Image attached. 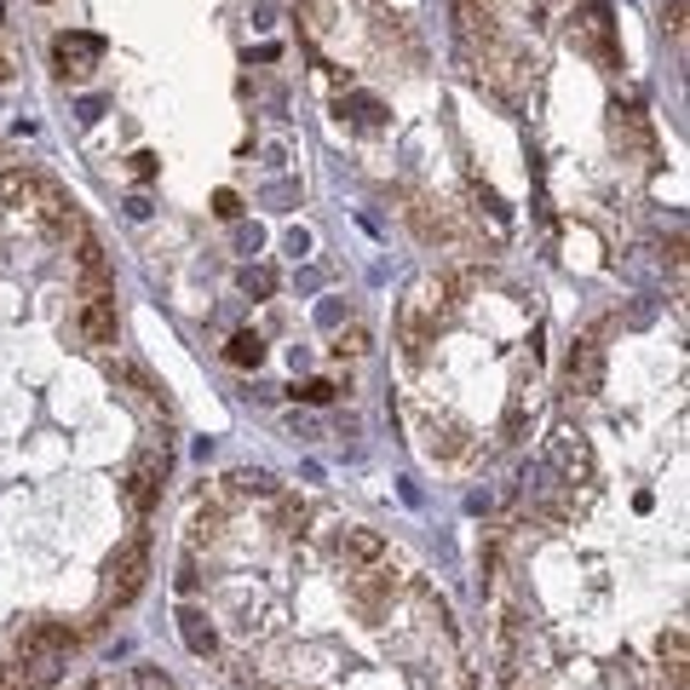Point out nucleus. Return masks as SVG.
Here are the masks:
<instances>
[{
  "label": "nucleus",
  "mask_w": 690,
  "mask_h": 690,
  "mask_svg": "<svg viewBox=\"0 0 690 690\" xmlns=\"http://www.w3.org/2000/svg\"><path fill=\"white\" fill-rule=\"evenodd\" d=\"M214 214H219V219H236V214H241V196H236V190H214Z\"/></svg>",
  "instance_id": "7c9ffc66"
},
{
  "label": "nucleus",
  "mask_w": 690,
  "mask_h": 690,
  "mask_svg": "<svg viewBox=\"0 0 690 690\" xmlns=\"http://www.w3.org/2000/svg\"><path fill=\"white\" fill-rule=\"evenodd\" d=\"M103 575H110V586H103V604H110V610H121V604H132L138 593H145V581H150V546H145V535L121 541Z\"/></svg>",
  "instance_id": "f257e3e1"
},
{
  "label": "nucleus",
  "mask_w": 690,
  "mask_h": 690,
  "mask_svg": "<svg viewBox=\"0 0 690 690\" xmlns=\"http://www.w3.org/2000/svg\"><path fill=\"white\" fill-rule=\"evenodd\" d=\"M132 179H138V185H150V179H156V156H150V150H138V156H132Z\"/></svg>",
  "instance_id": "2f4dec72"
},
{
  "label": "nucleus",
  "mask_w": 690,
  "mask_h": 690,
  "mask_svg": "<svg viewBox=\"0 0 690 690\" xmlns=\"http://www.w3.org/2000/svg\"><path fill=\"white\" fill-rule=\"evenodd\" d=\"M570 483L552 472L546 461H530L524 466V501H530V518H541V524H564V512H570Z\"/></svg>",
  "instance_id": "39448f33"
},
{
  "label": "nucleus",
  "mask_w": 690,
  "mask_h": 690,
  "mask_svg": "<svg viewBox=\"0 0 690 690\" xmlns=\"http://www.w3.org/2000/svg\"><path fill=\"white\" fill-rule=\"evenodd\" d=\"M76 628H69V621H29V628L18 633V650H76Z\"/></svg>",
  "instance_id": "9b49d317"
},
{
  "label": "nucleus",
  "mask_w": 690,
  "mask_h": 690,
  "mask_svg": "<svg viewBox=\"0 0 690 690\" xmlns=\"http://www.w3.org/2000/svg\"><path fill=\"white\" fill-rule=\"evenodd\" d=\"M662 23H668L673 34L684 29V0H662Z\"/></svg>",
  "instance_id": "72a5a7b5"
},
{
  "label": "nucleus",
  "mask_w": 690,
  "mask_h": 690,
  "mask_svg": "<svg viewBox=\"0 0 690 690\" xmlns=\"http://www.w3.org/2000/svg\"><path fill=\"white\" fill-rule=\"evenodd\" d=\"M41 7H47V0H41Z\"/></svg>",
  "instance_id": "ea45409f"
},
{
  "label": "nucleus",
  "mask_w": 690,
  "mask_h": 690,
  "mask_svg": "<svg viewBox=\"0 0 690 690\" xmlns=\"http://www.w3.org/2000/svg\"><path fill=\"white\" fill-rule=\"evenodd\" d=\"M299 7H305L310 29H328V23H334V0H299Z\"/></svg>",
  "instance_id": "bb28decb"
},
{
  "label": "nucleus",
  "mask_w": 690,
  "mask_h": 690,
  "mask_svg": "<svg viewBox=\"0 0 690 690\" xmlns=\"http://www.w3.org/2000/svg\"><path fill=\"white\" fill-rule=\"evenodd\" d=\"M34 219H41V230L52 236V241H81L87 236V219H81V207H76V196H69L63 185H52V179H41L34 185Z\"/></svg>",
  "instance_id": "f03ea898"
},
{
  "label": "nucleus",
  "mask_w": 690,
  "mask_h": 690,
  "mask_svg": "<svg viewBox=\"0 0 690 690\" xmlns=\"http://www.w3.org/2000/svg\"><path fill=\"white\" fill-rule=\"evenodd\" d=\"M52 63L63 81H87L92 69L103 63V34H87V29H63L52 41Z\"/></svg>",
  "instance_id": "0eeeda50"
},
{
  "label": "nucleus",
  "mask_w": 690,
  "mask_h": 690,
  "mask_svg": "<svg viewBox=\"0 0 690 690\" xmlns=\"http://www.w3.org/2000/svg\"><path fill=\"white\" fill-rule=\"evenodd\" d=\"M161 483H167V455H138L121 477V501L132 518H150L156 501H161Z\"/></svg>",
  "instance_id": "423d86ee"
},
{
  "label": "nucleus",
  "mask_w": 690,
  "mask_h": 690,
  "mask_svg": "<svg viewBox=\"0 0 690 690\" xmlns=\"http://www.w3.org/2000/svg\"><path fill=\"white\" fill-rule=\"evenodd\" d=\"M426 448H432L437 461H461V455H472L466 432H461V426H448V421H426Z\"/></svg>",
  "instance_id": "4468645a"
},
{
  "label": "nucleus",
  "mask_w": 690,
  "mask_h": 690,
  "mask_svg": "<svg viewBox=\"0 0 690 690\" xmlns=\"http://www.w3.org/2000/svg\"><path fill=\"white\" fill-rule=\"evenodd\" d=\"M241 294L270 299V294H276V270H265V265H248V270H241Z\"/></svg>",
  "instance_id": "b1692460"
},
{
  "label": "nucleus",
  "mask_w": 690,
  "mask_h": 690,
  "mask_svg": "<svg viewBox=\"0 0 690 690\" xmlns=\"http://www.w3.org/2000/svg\"><path fill=\"white\" fill-rule=\"evenodd\" d=\"M288 254H310V236L305 230H288Z\"/></svg>",
  "instance_id": "e433bc0d"
},
{
  "label": "nucleus",
  "mask_w": 690,
  "mask_h": 690,
  "mask_svg": "<svg viewBox=\"0 0 690 690\" xmlns=\"http://www.w3.org/2000/svg\"><path fill=\"white\" fill-rule=\"evenodd\" d=\"M265 201L283 207V201H299V190H294V185H270V190H265Z\"/></svg>",
  "instance_id": "f704fd0d"
},
{
  "label": "nucleus",
  "mask_w": 690,
  "mask_h": 690,
  "mask_svg": "<svg viewBox=\"0 0 690 690\" xmlns=\"http://www.w3.org/2000/svg\"><path fill=\"white\" fill-rule=\"evenodd\" d=\"M604 334H610V323H593L575 339V352L564 363V392L570 397H593L604 386Z\"/></svg>",
  "instance_id": "7ed1b4c3"
},
{
  "label": "nucleus",
  "mask_w": 690,
  "mask_h": 690,
  "mask_svg": "<svg viewBox=\"0 0 690 690\" xmlns=\"http://www.w3.org/2000/svg\"><path fill=\"white\" fill-rule=\"evenodd\" d=\"M334 352H339V357H368V352H374V328H368V323H345V328L334 334Z\"/></svg>",
  "instance_id": "6ab92c4d"
},
{
  "label": "nucleus",
  "mask_w": 690,
  "mask_h": 690,
  "mask_svg": "<svg viewBox=\"0 0 690 690\" xmlns=\"http://www.w3.org/2000/svg\"><path fill=\"white\" fill-rule=\"evenodd\" d=\"M518 437H524V397L506 403V443H518Z\"/></svg>",
  "instance_id": "cd10ccee"
},
{
  "label": "nucleus",
  "mask_w": 690,
  "mask_h": 690,
  "mask_svg": "<svg viewBox=\"0 0 690 690\" xmlns=\"http://www.w3.org/2000/svg\"><path fill=\"white\" fill-rule=\"evenodd\" d=\"M116 328H121V317H116V299H87V305L76 310V334H81V345H92V352H103V345H116Z\"/></svg>",
  "instance_id": "9d476101"
},
{
  "label": "nucleus",
  "mask_w": 690,
  "mask_h": 690,
  "mask_svg": "<svg viewBox=\"0 0 690 690\" xmlns=\"http://www.w3.org/2000/svg\"><path fill=\"white\" fill-rule=\"evenodd\" d=\"M225 363H230V368H259V363H265V339H259L254 328L230 334V345H225Z\"/></svg>",
  "instance_id": "f3484780"
},
{
  "label": "nucleus",
  "mask_w": 690,
  "mask_h": 690,
  "mask_svg": "<svg viewBox=\"0 0 690 690\" xmlns=\"http://www.w3.org/2000/svg\"><path fill=\"white\" fill-rule=\"evenodd\" d=\"M276 530H283V535H299L305 530V506L294 495H276Z\"/></svg>",
  "instance_id": "5701e85b"
},
{
  "label": "nucleus",
  "mask_w": 690,
  "mask_h": 690,
  "mask_svg": "<svg viewBox=\"0 0 690 690\" xmlns=\"http://www.w3.org/2000/svg\"><path fill=\"white\" fill-rule=\"evenodd\" d=\"M236 248H241V254H259V248H265V230H259V225H241V230H236Z\"/></svg>",
  "instance_id": "c756f323"
},
{
  "label": "nucleus",
  "mask_w": 690,
  "mask_h": 690,
  "mask_svg": "<svg viewBox=\"0 0 690 690\" xmlns=\"http://www.w3.org/2000/svg\"><path fill=\"white\" fill-rule=\"evenodd\" d=\"M116 379H127V386H132L138 397H150V403L161 397V392H156V379H150L145 368H138V363H116Z\"/></svg>",
  "instance_id": "393cba45"
},
{
  "label": "nucleus",
  "mask_w": 690,
  "mask_h": 690,
  "mask_svg": "<svg viewBox=\"0 0 690 690\" xmlns=\"http://www.w3.org/2000/svg\"><path fill=\"white\" fill-rule=\"evenodd\" d=\"M179 639H185V650H196V655H219V633H214V621H207L201 610H179Z\"/></svg>",
  "instance_id": "f8f14e48"
},
{
  "label": "nucleus",
  "mask_w": 690,
  "mask_h": 690,
  "mask_svg": "<svg viewBox=\"0 0 690 690\" xmlns=\"http://www.w3.org/2000/svg\"><path fill=\"white\" fill-rule=\"evenodd\" d=\"M127 219H150V196H132L127 201Z\"/></svg>",
  "instance_id": "c9c22d12"
},
{
  "label": "nucleus",
  "mask_w": 690,
  "mask_h": 690,
  "mask_svg": "<svg viewBox=\"0 0 690 690\" xmlns=\"http://www.w3.org/2000/svg\"><path fill=\"white\" fill-rule=\"evenodd\" d=\"M219 535H225V506H196V518H190V546L219 541Z\"/></svg>",
  "instance_id": "412c9836"
},
{
  "label": "nucleus",
  "mask_w": 690,
  "mask_h": 690,
  "mask_svg": "<svg viewBox=\"0 0 690 690\" xmlns=\"http://www.w3.org/2000/svg\"><path fill=\"white\" fill-rule=\"evenodd\" d=\"M132 684H138V690H172V679H167L161 668H138V673H132Z\"/></svg>",
  "instance_id": "c85d7f7f"
},
{
  "label": "nucleus",
  "mask_w": 690,
  "mask_h": 690,
  "mask_svg": "<svg viewBox=\"0 0 690 690\" xmlns=\"http://www.w3.org/2000/svg\"><path fill=\"white\" fill-rule=\"evenodd\" d=\"M334 546H339L352 564H379V559H386V535H379V530H345Z\"/></svg>",
  "instance_id": "ddd939ff"
},
{
  "label": "nucleus",
  "mask_w": 690,
  "mask_h": 690,
  "mask_svg": "<svg viewBox=\"0 0 690 690\" xmlns=\"http://www.w3.org/2000/svg\"><path fill=\"white\" fill-rule=\"evenodd\" d=\"M334 392H339L334 379H305V386H294L299 403H334Z\"/></svg>",
  "instance_id": "a878e982"
},
{
  "label": "nucleus",
  "mask_w": 690,
  "mask_h": 690,
  "mask_svg": "<svg viewBox=\"0 0 690 690\" xmlns=\"http://www.w3.org/2000/svg\"><path fill=\"white\" fill-rule=\"evenodd\" d=\"M546 466L559 472L570 490H575V483H593L599 461H593V443H586V432H575V426L552 432V437H546Z\"/></svg>",
  "instance_id": "20e7f679"
},
{
  "label": "nucleus",
  "mask_w": 690,
  "mask_h": 690,
  "mask_svg": "<svg viewBox=\"0 0 690 690\" xmlns=\"http://www.w3.org/2000/svg\"><path fill=\"white\" fill-rule=\"evenodd\" d=\"M172 581H179V593H196V586H201V570H196V559H185Z\"/></svg>",
  "instance_id": "473e14b6"
},
{
  "label": "nucleus",
  "mask_w": 690,
  "mask_h": 690,
  "mask_svg": "<svg viewBox=\"0 0 690 690\" xmlns=\"http://www.w3.org/2000/svg\"><path fill=\"white\" fill-rule=\"evenodd\" d=\"M610 138L621 150H633L644 167H655V132H650V121H644V110L639 103H628V110H615V121H610Z\"/></svg>",
  "instance_id": "1a4fd4ad"
},
{
  "label": "nucleus",
  "mask_w": 690,
  "mask_h": 690,
  "mask_svg": "<svg viewBox=\"0 0 690 690\" xmlns=\"http://www.w3.org/2000/svg\"><path fill=\"white\" fill-rule=\"evenodd\" d=\"M225 490H230V495H259V501H276V495H283V490H276V477L259 472V466H236V472L225 477Z\"/></svg>",
  "instance_id": "2eb2a0df"
},
{
  "label": "nucleus",
  "mask_w": 690,
  "mask_h": 690,
  "mask_svg": "<svg viewBox=\"0 0 690 690\" xmlns=\"http://www.w3.org/2000/svg\"><path fill=\"white\" fill-rule=\"evenodd\" d=\"M288 432H294V437H317V426H310L305 414H294V421H288Z\"/></svg>",
  "instance_id": "4c0bfd02"
},
{
  "label": "nucleus",
  "mask_w": 690,
  "mask_h": 690,
  "mask_svg": "<svg viewBox=\"0 0 690 690\" xmlns=\"http://www.w3.org/2000/svg\"><path fill=\"white\" fill-rule=\"evenodd\" d=\"M397 339H403V357L408 363H426V317L414 305H403V317H397Z\"/></svg>",
  "instance_id": "dca6fc26"
},
{
  "label": "nucleus",
  "mask_w": 690,
  "mask_h": 690,
  "mask_svg": "<svg viewBox=\"0 0 690 690\" xmlns=\"http://www.w3.org/2000/svg\"><path fill=\"white\" fill-rule=\"evenodd\" d=\"M34 172H0V207H29L34 201Z\"/></svg>",
  "instance_id": "aec40b11"
},
{
  "label": "nucleus",
  "mask_w": 690,
  "mask_h": 690,
  "mask_svg": "<svg viewBox=\"0 0 690 690\" xmlns=\"http://www.w3.org/2000/svg\"><path fill=\"white\" fill-rule=\"evenodd\" d=\"M345 110H352V121H363V127H379V121H386V103H379V98H363V92H357L352 103L339 98V116H345Z\"/></svg>",
  "instance_id": "4be33fe9"
},
{
  "label": "nucleus",
  "mask_w": 690,
  "mask_h": 690,
  "mask_svg": "<svg viewBox=\"0 0 690 690\" xmlns=\"http://www.w3.org/2000/svg\"><path fill=\"white\" fill-rule=\"evenodd\" d=\"M655 655H662L668 673H684V621H673V628L655 633Z\"/></svg>",
  "instance_id": "a211bd4d"
},
{
  "label": "nucleus",
  "mask_w": 690,
  "mask_h": 690,
  "mask_svg": "<svg viewBox=\"0 0 690 690\" xmlns=\"http://www.w3.org/2000/svg\"><path fill=\"white\" fill-rule=\"evenodd\" d=\"M570 41H575L586 58H599L604 69H615V63H621V52H615V23H610V7H599V0H586V12L575 18Z\"/></svg>",
  "instance_id": "6e6552de"
},
{
  "label": "nucleus",
  "mask_w": 690,
  "mask_h": 690,
  "mask_svg": "<svg viewBox=\"0 0 690 690\" xmlns=\"http://www.w3.org/2000/svg\"><path fill=\"white\" fill-rule=\"evenodd\" d=\"M0 81H7V58H0Z\"/></svg>",
  "instance_id": "58836bf2"
}]
</instances>
